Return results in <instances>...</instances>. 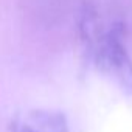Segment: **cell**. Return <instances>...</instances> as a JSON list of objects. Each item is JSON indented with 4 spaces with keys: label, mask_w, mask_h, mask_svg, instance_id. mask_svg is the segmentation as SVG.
<instances>
[{
    "label": "cell",
    "mask_w": 132,
    "mask_h": 132,
    "mask_svg": "<svg viewBox=\"0 0 132 132\" xmlns=\"http://www.w3.org/2000/svg\"><path fill=\"white\" fill-rule=\"evenodd\" d=\"M79 30L86 53L93 65L132 93V57L126 48L124 23L118 20L106 22L98 16L95 6L86 5Z\"/></svg>",
    "instance_id": "cell-1"
},
{
    "label": "cell",
    "mask_w": 132,
    "mask_h": 132,
    "mask_svg": "<svg viewBox=\"0 0 132 132\" xmlns=\"http://www.w3.org/2000/svg\"><path fill=\"white\" fill-rule=\"evenodd\" d=\"M11 132H72L61 112L50 109H33L17 113L8 124Z\"/></svg>",
    "instance_id": "cell-2"
}]
</instances>
